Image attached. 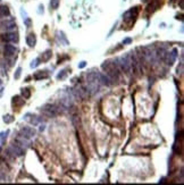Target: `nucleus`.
Segmentation results:
<instances>
[{
	"mask_svg": "<svg viewBox=\"0 0 184 185\" xmlns=\"http://www.w3.org/2000/svg\"><path fill=\"white\" fill-rule=\"evenodd\" d=\"M24 121H26L27 123H30V124L33 125V126H36L39 124H42L43 119H42V117H39V116H36V115L26 114L25 116H24Z\"/></svg>",
	"mask_w": 184,
	"mask_h": 185,
	"instance_id": "nucleus-5",
	"label": "nucleus"
},
{
	"mask_svg": "<svg viewBox=\"0 0 184 185\" xmlns=\"http://www.w3.org/2000/svg\"><path fill=\"white\" fill-rule=\"evenodd\" d=\"M0 86H1V81H0Z\"/></svg>",
	"mask_w": 184,
	"mask_h": 185,
	"instance_id": "nucleus-33",
	"label": "nucleus"
},
{
	"mask_svg": "<svg viewBox=\"0 0 184 185\" xmlns=\"http://www.w3.org/2000/svg\"><path fill=\"white\" fill-rule=\"evenodd\" d=\"M41 112H42L43 115L48 116V117H55V116L58 115V108L55 105L47 104V105H44L43 107H41Z\"/></svg>",
	"mask_w": 184,
	"mask_h": 185,
	"instance_id": "nucleus-2",
	"label": "nucleus"
},
{
	"mask_svg": "<svg viewBox=\"0 0 184 185\" xmlns=\"http://www.w3.org/2000/svg\"><path fill=\"white\" fill-rule=\"evenodd\" d=\"M138 13H139V7H134V8L128 9L127 12L123 15V19H124V22H126V23L133 22V20L135 19V17L138 16Z\"/></svg>",
	"mask_w": 184,
	"mask_h": 185,
	"instance_id": "nucleus-3",
	"label": "nucleus"
},
{
	"mask_svg": "<svg viewBox=\"0 0 184 185\" xmlns=\"http://www.w3.org/2000/svg\"><path fill=\"white\" fill-rule=\"evenodd\" d=\"M40 131H41V132L44 131V125H41V126H40Z\"/></svg>",
	"mask_w": 184,
	"mask_h": 185,
	"instance_id": "nucleus-30",
	"label": "nucleus"
},
{
	"mask_svg": "<svg viewBox=\"0 0 184 185\" xmlns=\"http://www.w3.org/2000/svg\"><path fill=\"white\" fill-rule=\"evenodd\" d=\"M58 37L60 39V41H63L64 46H67V44H68V41H67V39H66V36H65L64 32H58Z\"/></svg>",
	"mask_w": 184,
	"mask_h": 185,
	"instance_id": "nucleus-17",
	"label": "nucleus"
},
{
	"mask_svg": "<svg viewBox=\"0 0 184 185\" xmlns=\"http://www.w3.org/2000/svg\"><path fill=\"white\" fill-rule=\"evenodd\" d=\"M26 43H27V46H29V47H34V46H35L36 37H35V35H34L33 33H30L29 35L26 36Z\"/></svg>",
	"mask_w": 184,
	"mask_h": 185,
	"instance_id": "nucleus-12",
	"label": "nucleus"
},
{
	"mask_svg": "<svg viewBox=\"0 0 184 185\" xmlns=\"http://www.w3.org/2000/svg\"><path fill=\"white\" fill-rule=\"evenodd\" d=\"M66 76H67V70L66 69H63L59 74L57 75V78H58V80H64Z\"/></svg>",
	"mask_w": 184,
	"mask_h": 185,
	"instance_id": "nucleus-21",
	"label": "nucleus"
},
{
	"mask_svg": "<svg viewBox=\"0 0 184 185\" xmlns=\"http://www.w3.org/2000/svg\"><path fill=\"white\" fill-rule=\"evenodd\" d=\"M16 143H18L20 146H25V148H26V146H29V144H30L29 140L25 139V138H23L22 135H19L18 138L16 139Z\"/></svg>",
	"mask_w": 184,
	"mask_h": 185,
	"instance_id": "nucleus-14",
	"label": "nucleus"
},
{
	"mask_svg": "<svg viewBox=\"0 0 184 185\" xmlns=\"http://www.w3.org/2000/svg\"><path fill=\"white\" fill-rule=\"evenodd\" d=\"M60 0H50V7L51 9H57L58 6H59Z\"/></svg>",
	"mask_w": 184,
	"mask_h": 185,
	"instance_id": "nucleus-19",
	"label": "nucleus"
},
{
	"mask_svg": "<svg viewBox=\"0 0 184 185\" xmlns=\"http://www.w3.org/2000/svg\"><path fill=\"white\" fill-rule=\"evenodd\" d=\"M3 122H5L6 124H9V123L14 122V117L12 115H5L3 116Z\"/></svg>",
	"mask_w": 184,
	"mask_h": 185,
	"instance_id": "nucleus-20",
	"label": "nucleus"
},
{
	"mask_svg": "<svg viewBox=\"0 0 184 185\" xmlns=\"http://www.w3.org/2000/svg\"><path fill=\"white\" fill-rule=\"evenodd\" d=\"M8 151L10 152V155L13 157H22L24 155V152H25V150L23 149V146H20L18 143H14L9 146Z\"/></svg>",
	"mask_w": 184,
	"mask_h": 185,
	"instance_id": "nucleus-4",
	"label": "nucleus"
},
{
	"mask_svg": "<svg viewBox=\"0 0 184 185\" xmlns=\"http://www.w3.org/2000/svg\"><path fill=\"white\" fill-rule=\"evenodd\" d=\"M24 23H25V25H26L27 27H30L31 24H32V22H31V19L29 18V17H26V18L24 19Z\"/></svg>",
	"mask_w": 184,
	"mask_h": 185,
	"instance_id": "nucleus-25",
	"label": "nucleus"
},
{
	"mask_svg": "<svg viewBox=\"0 0 184 185\" xmlns=\"http://www.w3.org/2000/svg\"><path fill=\"white\" fill-rule=\"evenodd\" d=\"M9 8L7 6H0V15L2 16H9Z\"/></svg>",
	"mask_w": 184,
	"mask_h": 185,
	"instance_id": "nucleus-16",
	"label": "nucleus"
},
{
	"mask_svg": "<svg viewBox=\"0 0 184 185\" xmlns=\"http://www.w3.org/2000/svg\"><path fill=\"white\" fill-rule=\"evenodd\" d=\"M2 40L6 42H17L18 41V34L15 32H9L2 35Z\"/></svg>",
	"mask_w": 184,
	"mask_h": 185,
	"instance_id": "nucleus-8",
	"label": "nucleus"
},
{
	"mask_svg": "<svg viewBox=\"0 0 184 185\" xmlns=\"http://www.w3.org/2000/svg\"><path fill=\"white\" fill-rule=\"evenodd\" d=\"M19 99H20L19 97H14V98H13V104H14V105L18 104L19 106H20V105H23V104H24V101H23V100H20V101H19Z\"/></svg>",
	"mask_w": 184,
	"mask_h": 185,
	"instance_id": "nucleus-23",
	"label": "nucleus"
},
{
	"mask_svg": "<svg viewBox=\"0 0 184 185\" xmlns=\"http://www.w3.org/2000/svg\"><path fill=\"white\" fill-rule=\"evenodd\" d=\"M176 58H177V49H173V51L170 53H167V56H166V61H167V64L168 65H172L174 61L176 60Z\"/></svg>",
	"mask_w": 184,
	"mask_h": 185,
	"instance_id": "nucleus-10",
	"label": "nucleus"
},
{
	"mask_svg": "<svg viewBox=\"0 0 184 185\" xmlns=\"http://www.w3.org/2000/svg\"><path fill=\"white\" fill-rule=\"evenodd\" d=\"M48 76H49V74H48L47 70H37V72H35V74H34V78L37 81L42 80V78H47Z\"/></svg>",
	"mask_w": 184,
	"mask_h": 185,
	"instance_id": "nucleus-13",
	"label": "nucleus"
},
{
	"mask_svg": "<svg viewBox=\"0 0 184 185\" xmlns=\"http://www.w3.org/2000/svg\"><path fill=\"white\" fill-rule=\"evenodd\" d=\"M172 1H174V0H172Z\"/></svg>",
	"mask_w": 184,
	"mask_h": 185,
	"instance_id": "nucleus-34",
	"label": "nucleus"
},
{
	"mask_svg": "<svg viewBox=\"0 0 184 185\" xmlns=\"http://www.w3.org/2000/svg\"><path fill=\"white\" fill-rule=\"evenodd\" d=\"M51 55H52V52H51V50H47V51H44V52L41 55V57H40V60H42V61H48L51 58Z\"/></svg>",
	"mask_w": 184,
	"mask_h": 185,
	"instance_id": "nucleus-15",
	"label": "nucleus"
},
{
	"mask_svg": "<svg viewBox=\"0 0 184 185\" xmlns=\"http://www.w3.org/2000/svg\"><path fill=\"white\" fill-rule=\"evenodd\" d=\"M2 179H3V175L0 173V182H2Z\"/></svg>",
	"mask_w": 184,
	"mask_h": 185,
	"instance_id": "nucleus-31",
	"label": "nucleus"
},
{
	"mask_svg": "<svg viewBox=\"0 0 184 185\" xmlns=\"http://www.w3.org/2000/svg\"><path fill=\"white\" fill-rule=\"evenodd\" d=\"M1 29L3 31H8V32H10V31L15 30L16 29V23L14 19H8V20H5V22L1 23Z\"/></svg>",
	"mask_w": 184,
	"mask_h": 185,
	"instance_id": "nucleus-7",
	"label": "nucleus"
},
{
	"mask_svg": "<svg viewBox=\"0 0 184 185\" xmlns=\"http://www.w3.org/2000/svg\"><path fill=\"white\" fill-rule=\"evenodd\" d=\"M37 13H39V14H43V6L42 5L39 6V10H37Z\"/></svg>",
	"mask_w": 184,
	"mask_h": 185,
	"instance_id": "nucleus-29",
	"label": "nucleus"
},
{
	"mask_svg": "<svg viewBox=\"0 0 184 185\" xmlns=\"http://www.w3.org/2000/svg\"><path fill=\"white\" fill-rule=\"evenodd\" d=\"M182 70H183V64L182 63H181V65H180V68L178 67H177V74H181V73H182Z\"/></svg>",
	"mask_w": 184,
	"mask_h": 185,
	"instance_id": "nucleus-26",
	"label": "nucleus"
},
{
	"mask_svg": "<svg viewBox=\"0 0 184 185\" xmlns=\"http://www.w3.org/2000/svg\"><path fill=\"white\" fill-rule=\"evenodd\" d=\"M5 55L7 57H10V56H14L16 52H17V48L13 44H6L5 46Z\"/></svg>",
	"mask_w": 184,
	"mask_h": 185,
	"instance_id": "nucleus-9",
	"label": "nucleus"
},
{
	"mask_svg": "<svg viewBox=\"0 0 184 185\" xmlns=\"http://www.w3.org/2000/svg\"><path fill=\"white\" fill-rule=\"evenodd\" d=\"M20 74H22V68L18 67V68H17V69H16V73H15V75H14L15 80H18V78L20 77Z\"/></svg>",
	"mask_w": 184,
	"mask_h": 185,
	"instance_id": "nucleus-24",
	"label": "nucleus"
},
{
	"mask_svg": "<svg viewBox=\"0 0 184 185\" xmlns=\"http://www.w3.org/2000/svg\"><path fill=\"white\" fill-rule=\"evenodd\" d=\"M19 135H22L23 138L30 140V139H33L34 136L36 135V131L34 128L30 127V126H24V127L20 128V134Z\"/></svg>",
	"mask_w": 184,
	"mask_h": 185,
	"instance_id": "nucleus-6",
	"label": "nucleus"
},
{
	"mask_svg": "<svg viewBox=\"0 0 184 185\" xmlns=\"http://www.w3.org/2000/svg\"><path fill=\"white\" fill-rule=\"evenodd\" d=\"M98 78H99V83L104 84V85H110V78L108 76H106L105 74L99 73L98 74Z\"/></svg>",
	"mask_w": 184,
	"mask_h": 185,
	"instance_id": "nucleus-11",
	"label": "nucleus"
},
{
	"mask_svg": "<svg viewBox=\"0 0 184 185\" xmlns=\"http://www.w3.org/2000/svg\"><path fill=\"white\" fill-rule=\"evenodd\" d=\"M165 181H166V178H161V181H160V183H165Z\"/></svg>",
	"mask_w": 184,
	"mask_h": 185,
	"instance_id": "nucleus-32",
	"label": "nucleus"
},
{
	"mask_svg": "<svg viewBox=\"0 0 184 185\" xmlns=\"http://www.w3.org/2000/svg\"><path fill=\"white\" fill-rule=\"evenodd\" d=\"M117 64L124 72H129V69L132 67V60L129 59L128 55H125V56H122L121 58H118Z\"/></svg>",
	"mask_w": 184,
	"mask_h": 185,
	"instance_id": "nucleus-1",
	"label": "nucleus"
},
{
	"mask_svg": "<svg viewBox=\"0 0 184 185\" xmlns=\"http://www.w3.org/2000/svg\"><path fill=\"white\" fill-rule=\"evenodd\" d=\"M132 42V39H129V37H127V39H125L124 41H123V43L126 44V43H131Z\"/></svg>",
	"mask_w": 184,
	"mask_h": 185,
	"instance_id": "nucleus-28",
	"label": "nucleus"
},
{
	"mask_svg": "<svg viewBox=\"0 0 184 185\" xmlns=\"http://www.w3.org/2000/svg\"><path fill=\"white\" fill-rule=\"evenodd\" d=\"M22 95L24 97V99H29L31 97L30 89H22Z\"/></svg>",
	"mask_w": 184,
	"mask_h": 185,
	"instance_id": "nucleus-18",
	"label": "nucleus"
},
{
	"mask_svg": "<svg viewBox=\"0 0 184 185\" xmlns=\"http://www.w3.org/2000/svg\"><path fill=\"white\" fill-rule=\"evenodd\" d=\"M40 58H35V59H34L33 61H32V63H31V65H30V66H31V68H35V67H37V66H39V65H40Z\"/></svg>",
	"mask_w": 184,
	"mask_h": 185,
	"instance_id": "nucleus-22",
	"label": "nucleus"
},
{
	"mask_svg": "<svg viewBox=\"0 0 184 185\" xmlns=\"http://www.w3.org/2000/svg\"><path fill=\"white\" fill-rule=\"evenodd\" d=\"M85 66H86V63L85 61H81V64L78 65V68H84Z\"/></svg>",
	"mask_w": 184,
	"mask_h": 185,
	"instance_id": "nucleus-27",
	"label": "nucleus"
}]
</instances>
